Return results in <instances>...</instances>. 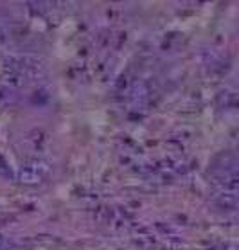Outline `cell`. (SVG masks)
Here are the masks:
<instances>
[{"instance_id":"obj_1","label":"cell","mask_w":239,"mask_h":250,"mask_svg":"<svg viewBox=\"0 0 239 250\" xmlns=\"http://www.w3.org/2000/svg\"><path fill=\"white\" fill-rule=\"evenodd\" d=\"M49 173V167H47L43 162H38V160H33V162H27V164H23L22 167V180L23 182H40L43 176H47Z\"/></svg>"},{"instance_id":"obj_2","label":"cell","mask_w":239,"mask_h":250,"mask_svg":"<svg viewBox=\"0 0 239 250\" xmlns=\"http://www.w3.org/2000/svg\"><path fill=\"white\" fill-rule=\"evenodd\" d=\"M7 245H9V243H7L6 239H4V238H2V236H0V250H4V249H6V247H7Z\"/></svg>"}]
</instances>
